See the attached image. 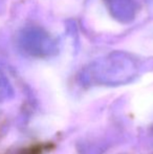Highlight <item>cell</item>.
<instances>
[{"instance_id": "1", "label": "cell", "mask_w": 153, "mask_h": 154, "mask_svg": "<svg viewBox=\"0 0 153 154\" xmlns=\"http://www.w3.org/2000/svg\"><path fill=\"white\" fill-rule=\"evenodd\" d=\"M137 70L139 65L132 56L113 51L88 64L82 71V79L87 83L116 85L131 81Z\"/></svg>"}, {"instance_id": "2", "label": "cell", "mask_w": 153, "mask_h": 154, "mask_svg": "<svg viewBox=\"0 0 153 154\" xmlns=\"http://www.w3.org/2000/svg\"><path fill=\"white\" fill-rule=\"evenodd\" d=\"M18 46L33 57H48L58 51V45L46 31L38 26L23 29L18 35Z\"/></svg>"}, {"instance_id": "3", "label": "cell", "mask_w": 153, "mask_h": 154, "mask_svg": "<svg viewBox=\"0 0 153 154\" xmlns=\"http://www.w3.org/2000/svg\"><path fill=\"white\" fill-rule=\"evenodd\" d=\"M108 12L121 23H130L136 16L135 0H104Z\"/></svg>"}, {"instance_id": "4", "label": "cell", "mask_w": 153, "mask_h": 154, "mask_svg": "<svg viewBox=\"0 0 153 154\" xmlns=\"http://www.w3.org/2000/svg\"><path fill=\"white\" fill-rule=\"evenodd\" d=\"M10 91V84L3 75L0 72V95L6 94Z\"/></svg>"}]
</instances>
